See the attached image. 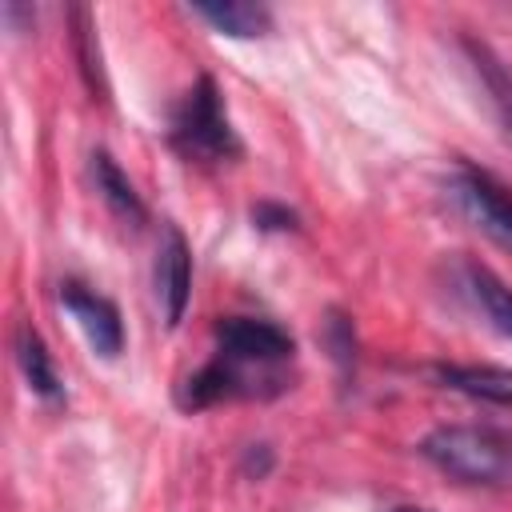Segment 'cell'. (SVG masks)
<instances>
[{"mask_svg": "<svg viewBox=\"0 0 512 512\" xmlns=\"http://www.w3.org/2000/svg\"><path fill=\"white\" fill-rule=\"evenodd\" d=\"M420 456L460 484H512V432L496 424H440L420 440Z\"/></svg>", "mask_w": 512, "mask_h": 512, "instance_id": "obj_1", "label": "cell"}, {"mask_svg": "<svg viewBox=\"0 0 512 512\" xmlns=\"http://www.w3.org/2000/svg\"><path fill=\"white\" fill-rule=\"evenodd\" d=\"M168 144L188 164H228L240 156V136L212 76H196V84L176 100L168 120Z\"/></svg>", "mask_w": 512, "mask_h": 512, "instance_id": "obj_2", "label": "cell"}, {"mask_svg": "<svg viewBox=\"0 0 512 512\" xmlns=\"http://www.w3.org/2000/svg\"><path fill=\"white\" fill-rule=\"evenodd\" d=\"M448 196L488 240L512 248V188L500 176L476 168L472 160H456L448 176Z\"/></svg>", "mask_w": 512, "mask_h": 512, "instance_id": "obj_3", "label": "cell"}, {"mask_svg": "<svg viewBox=\"0 0 512 512\" xmlns=\"http://www.w3.org/2000/svg\"><path fill=\"white\" fill-rule=\"evenodd\" d=\"M216 352L236 356L244 364H260V368H288L292 356H296V340L276 320L224 316L216 324Z\"/></svg>", "mask_w": 512, "mask_h": 512, "instance_id": "obj_4", "label": "cell"}, {"mask_svg": "<svg viewBox=\"0 0 512 512\" xmlns=\"http://www.w3.org/2000/svg\"><path fill=\"white\" fill-rule=\"evenodd\" d=\"M60 304L68 308V316L76 320V328L84 332V340L92 344L96 356L116 360L124 352V324H120V312L108 296H100L96 288H88L80 280H64L60 284Z\"/></svg>", "mask_w": 512, "mask_h": 512, "instance_id": "obj_5", "label": "cell"}, {"mask_svg": "<svg viewBox=\"0 0 512 512\" xmlns=\"http://www.w3.org/2000/svg\"><path fill=\"white\" fill-rule=\"evenodd\" d=\"M192 296V248L176 224H164L160 248H156V304L164 316V328H176L184 320Z\"/></svg>", "mask_w": 512, "mask_h": 512, "instance_id": "obj_6", "label": "cell"}, {"mask_svg": "<svg viewBox=\"0 0 512 512\" xmlns=\"http://www.w3.org/2000/svg\"><path fill=\"white\" fill-rule=\"evenodd\" d=\"M456 276H460V288L464 296L472 300V308L500 332L512 340V288L480 260H460L456 264Z\"/></svg>", "mask_w": 512, "mask_h": 512, "instance_id": "obj_7", "label": "cell"}, {"mask_svg": "<svg viewBox=\"0 0 512 512\" xmlns=\"http://www.w3.org/2000/svg\"><path fill=\"white\" fill-rule=\"evenodd\" d=\"M432 376L444 388H452V392H464L472 400H488V404L512 408V372L508 368H492V364H436Z\"/></svg>", "mask_w": 512, "mask_h": 512, "instance_id": "obj_8", "label": "cell"}, {"mask_svg": "<svg viewBox=\"0 0 512 512\" xmlns=\"http://www.w3.org/2000/svg\"><path fill=\"white\" fill-rule=\"evenodd\" d=\"M88 176H92L100 200L112 208V216L128 220L132 228L144 224V200H140V192L132 188V180L124 176V168H120L104 148H96V152L88 156Z\"/></svg>", "mask_w": 512, "mask_h": 512, "instance_id": "obj_9", "label": "cell"}, {"mask_svg": "<svg viewBox=\"0 0 512 512\" xmlns=\"http://www.w3.org/2000/svg\"><path fill=\"white\" fill-rule=\"evenodd\" d=\"M12 352H16V364L28 380V388L44 400V404H60L64 400V384L56 376V364H52V352L44 348L40 332L32 324H20L16 328V340H12Z\"/></svg>", "mask_w": 512, "mask_h": 512, "instance_id": "obj_10", "label": "cell"}, {"mask_svg": "<svg viewBox=\"0 0 512 512\" xmlns=\"http://www.w3.org/2000/svg\"><path fill=\"white\" fill-rule=\"evenodd\" d=\"M464 48H468V60H472V68H476V76H480L492 108H496V120L504 124V136L512 140V72H508V64L488 44L464 40Z\"/></svg>", "mask_w": 512, "mask_h": 512, "instance_id": "obj_11", "label": "cell"}, {"mask_svg": "<svg viewBox=\"0 0 512 512\" xmlns=\"http://www.w3.org/2000/svg\"><path fill=\"white\" fill-rule=\"evenodd\" d=\"M192 12L200 20H208L216 32L236 36V40H252L264 36L272 28V12L264 4H244V0H224V4H192Z\"/></svg>", "mask_w": 512, "mask_h": 512, "instance_id": "obj_12", "label": "cell"}, {"mask_svg": "<svg viewBox=\"0 0 512 512\" xmlns=\"http://www.w3.org/2000/svg\"><path fill=\"white\" fill-rule=\"evenodd\" d=\"M72 44H76V64L80 76L92 92V100H108V80H104V56H100V40H96V16L92 8H72Z\"/></svg>", "mask_w": 512, "mask_h": 512, "instance_id": "obj_13", "label": "cell"}, {"mask_svg": "<svg viewBox=\"0 0 512 512\" xmlns=\"http://www.w3.org/2000/svg\"><path fill=\"white\" fill-rule=\"evenodd\" d=\"M252 224L256 228H264V232H272V228H296V212H288L284 204H256L252 208Z\"/></svg>", "mask_w": 512, "mask_h": 512, "instance_id": "obj_14", "label": "cell"}, {"mask_svg": "<svg viewBox=\"0 0 512 512\" xmlns=\"http://www.w3.org/2000/svg\"><path fill=\"white\" fill-rule=\"evenodd\" d=\"M392 512H428V508H412V504H404V508H392Z\"/></svg>", "mask_w": 512, "mask_h": 512, "instance_id": "obj_15", "label": "cell"}]
</instances>
